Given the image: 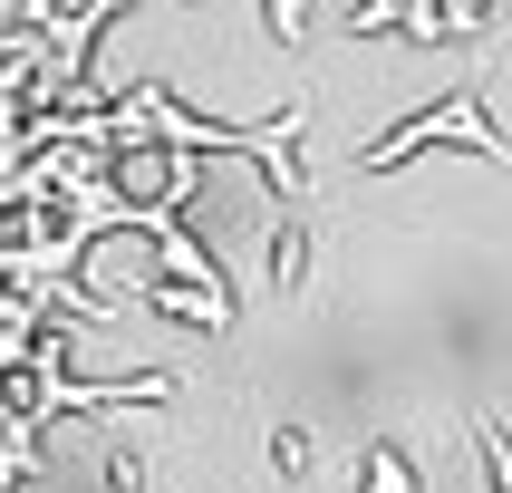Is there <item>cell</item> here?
<instances>
[{"mask_svg":"<svg viewBox=\"0 0 512 493\" xmlns=\"http://www.w3.org/2000/svg\"><path fill=\"white\" fill-rule=\"evenodd\" d=\"M416 145H474V155H493V165L512 155V145L484 126V97H474V87H464V97H445V107H426V116H406L397 136H377L368 155H358V165H368V174H387V165H406Z\"/></svg>","mask_w":512,"mask_h":493,"instance_id":"1","label":"cell"},{"mask_svg":"<svg viewBox=\"0 0 512 493\" xmlns=\"http://www.w3.org/2000/svg\"><path fill=\"white\" fill-rule=\"evenodd\" d=\"M368 493H416V464H406L387 435H368Z\"/></svg>","mask_w":512,"mask_h":493,"instance_id":"2","label":"cell"},{"mask_svg":"<svg viewBox=\"0 0 512 493\" xmlns=\"http://www.w3.org/2000/svg\"><path fill=\"white\" fill-rule=\"evenodd\" d=\"M271 464H281V474H300V464H310V445H300V426H271Z\"/></svg>","mask_w":512,"mask_h":493,"instance_id":"3","label":"cell"}]
</instances>
